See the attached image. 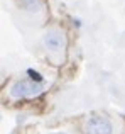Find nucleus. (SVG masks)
Masks as SVG:
<instances>
[{
  "label": "nucleus",
  "mask_w": 125,
  "mask_h": 134,
  "mask_svg": "<svg viewBox=\"0 0 125 134\" xmlns=\"http://www.w3.org/2000/svg\"><path fill=\"white\" fill-rule=\"evenodd\" d=\"M27 76H29V80L30 82H34V83H37V85H41V83L44 82V76L41 75L39 71H36L34 68H27Z\"/></svg>",
  "instance_id": "5"
},
{
  "label": "nucleus",
  "mask_w": 125,
  "mask_h": 134,
  "mask_svg": "<svg viewBox=\"0 0 125 134\" xmlns=\"http://www.w3.org/2000/svg\"><path fill=\"white\" fill-rule=\"evenodd\" d=\"M85 134H113V126L105 115H91L85 122Z\"/></svg>",
  "instance_id": "1"
},
{
  "label": "nucleus",
  "mask_w": 125,
  "mask_h": 134,
  "mask_svg": "<svg viewBox=\"0 0 125 134\" xmlns=\"http://www.w3.org/2000/svg\"><path fill=\"white\" fill-rule=\"evenodd\" d=\"M19 3L26 10H39L41 7L44 5L42 0H19Z\"/></svg>",
  "instance_id": "4"
},
{
  "label": "nucleus",
  "mask_w": 125,
  "mask_h": 134,
  "mask_svg": "<svg viewBox=\"0 0 125 134\" xmlns=\"http://www.w3.org/2000/svg\"><path fill=\"white\" fill-rule=\"evenodd\" d=\"M51 134H66V132H51Z\"/></svg>",
  "instance_id": "6"
},
{
  "label": "nucleus",
  "mask_w": 125,
  "mask_h": 134,
  "mask_svg": "<svg viewBox=\"0 0 125 134\" xmlns=\"http://www.w3.org/2000/svg\"><path fill=\"white\" fill-rule=\"evenodd\" d=\"M41 92V85L30 82V80H17L10 88V95L14 98H26V97H32L37 95Z\"/></svg>",
  "instance_id": "2"
},
{
  "label": "nucleus",
  "mask_w": 125,
  "mask_h": 134,
  "mask_svg": "<svg viewBox=\"0 0 125 134\" xmlns=\"http://www.w3.org/2000/svg\"><path fill=\"white\" fill-rule=\"evenodd\" d=\"M42 46L46 49H49V51L56 53V51H61L66 46V39H64V36H63V32L53 29V31H47L42 36Z\"/></svg>",
  "instance_id": "3"
}]
</instances>
